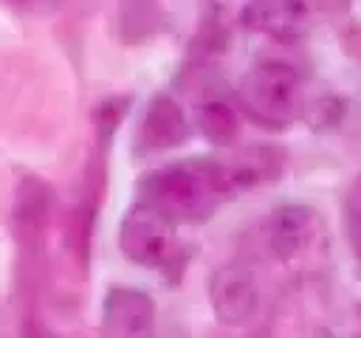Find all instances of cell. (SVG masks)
<instances>
[{
	"instance_id": "obj_1",
	"label": "cell",
	"mask_w": 361,
	"mask_h": 338,
	"mask_svg": "<svg viewBox=\"0 0 361 338\" xmlns=\"http://www.w3.org/2000/svg\"><path fill=\"white\" fill-rule=\"evenodd\" d=\"M231 197L220 161L189 158L155 169L141 183V203L161 211L169 223H200Z\"/></svg>"
},
{
	"instance_id": "obj_2",
	"label": "cell",
	"mask_w": 361,
	"mask_h": 338,
	"mask_svg": "<svg viewBox=\"0 0 361 338\" xmlns=\"http://www.w3.org/2000/svg\"><path fill=\"white\" fill-rule=\"evenodd\" d=\"M237 96L248 118L268 130H282L302 113V76L288 62L265 59L240 79Z\"/></svg>"
},
{
	"instance_id": "obj_3",
	"label": "cell",
	"mask_w": 361,
	"mask_h": 338,
	"mask_svg": "<svg viewBox=\"0 0 361 338\" xmlns=\"http://www.w3.org/2000/svg\"><path fill=\"white\" fill-rule=\"evenodd\" d=\"M118 245L127 259L147 268H164L178 254L175 223H169L161 211L147 203L133 206L118 228Z\"/></svg>"
},
{
	"instance_id": "obj_4",
	"label": "cell",
	"mask_w": 361,
	"mask_h": 338,
	"mask_svg": "<svg viewBox=\"0 0 361 338\" xmlns=\"http://www.w3.org/2000/svg\"><path fill=\"white\" fill-rule=\"evenodd\" d=\"M104 338H152L155 301L135 287H113L102 301Z\"/></svg>"
},
{
	"instance_id": "obj_5",
	"label": "cell",
	"mask_w": 361,
	"mask_h": 338,
	"mask_svg": "<svg viewBox=\"0 0 361 338\" xmlns=\"http://www.w3.org/2000/svg\"><path fill=\"white\" fill-rule=\"evenodd\" d=\"M209 301L223 324H240L257 310V282L243 265H223L209 279Z\"/></svg>"
},
{
	"instance_id": "obj_6",
	"label": "cell",
	"mask_w": 361,
	"mask_h": 338,
	"mask_svg": "<svg viewBox=\"0 0 361 338\" xmlns=\"http://www.w3.org/2000/svg\"><path fill=\"white\" fill-rule=\"evenodd\" d=\"M189 135L186 115L172 96H152L138 121L135 144L141 152H161L178 146Z\"/></svg>"
},
{
	"instance_id": "obj_7",
	"label": "cell",
	"mask_w": 361,
	"mask_h": 338,
	"mask_svg": "<svg viewBox=\"0 0 361 338\" xmlns=\"http://www.w3.org/2000/svg\"><path fill=\"white\" fill-rule=\"evenodd\" d=\"M319 220L305 206H282L268 220V245L279 259H290L313 242Z\"/></svg>"
},
{
	"instance_id": "obj_8",
	"label": "cell",
	"mask_w": 361,
	"mask_h": 338,
	"mask_svg": "<svg viewBox=\"0 0 361 338\" xmlns=\"http://www.w3.org/2000/svg\"><path fill=\"white\" fill-rule=\"evenodd\" d=\"M305 17V6L296 3H257L248 6L245 23L268 34H290Z\"/></svg>"
},
{
	"instance_id": "obj_9",
	"label": "cell",
	"mask_w": 361,
	"mask_h": 338,
	"mask_svg": "<svg viewBox=\"0 0 361 338\" xmlns=\"http://www.w3.org/2000/svg\"><path fill=\"white\" fill-rule=\"evenodd\" d=\"M197 127L203 132L206 141H212L214 146H228L237 138V113L231 104L226 101H206L197 110Z\"/></svg>"
},
{
	"instance_id": "obj_10",
	"label": "cell",
	"mask_w": 361,
	"mask_h": 338,
	"mask_svg": "<svg viewBox=\"0 0 361 338\" xmlns=\"http://www.w3.org/2000/svg\"><path fill=\"white\" fill-rule=\"evenodd\" d=\"M347 228H350V239L361 256V177L353 183V189L347 194Z\"/></svg>"
}]
</instances>
